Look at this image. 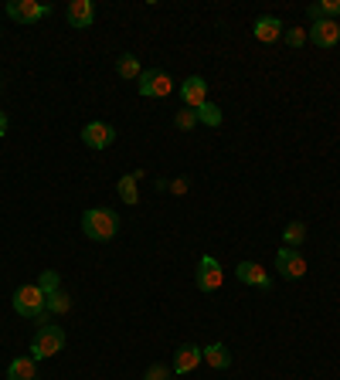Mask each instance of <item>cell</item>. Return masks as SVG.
<instances>
[{"mask_svg":"<svg viewBox=\"0 0 340 380\" xmlns=\"http://www.w3.org/2000/svg\"><path fill=\"white\" fill-rule=\"evenodd\" d=\"M303 241H306V225L303 221H289L283 231V245L286 248H299Z\"/></svg>","mask_w":340,"mask_h":380,"instance_id":"18","label":"cell"},{"mask_svg":"<svg viewBox=\"0 0 340 380\" xmlns=\"http://www.w3.org/2000/svg\"><path fill=\"white\" fill-rule=\"evenodd\" d=\"M221 119H225V115H221V109H218V106H214V102H204V106H198V123L201 126H221Z\"/></svg>","mask_w":340,"mask_h":380,"instance_id":"21","label":"cell"},{"mask_svg":"<svg viewBox=\"0 0 340 380\" xmlns=\"http://www.w3.org/2000/svg\"><path fill=\"white\" fill-rule=\"evenodd\" d=\"M283 38L289 48H303L306 44V28H289V31H283Z\"/></svg>","mask_w":340,"mask_h":380,"instance_id":"25","label":"cell"},{"mask_svg":"<svg viewBox=\"0 0 340 380\" xmlns=\"http://www.w3.org/2000/svg\"><path fill=\"white\" fill-rule=\"evenodd\" d=\"M82 231L92 241H113L119 235V217L109 207H89L82 214Z\"/></svg>","mask_w":340,"mask_h":380,"instance_id":"1","label":"cell"},{"mask_svg":"<svg viewBox=\"0 0 340 380\" xmlns=\"http://www.w3.org/2000/svg\"><path fill=\"white\" fill-rule=\"evenodd\" d=\"M310 41L316 48H334L340 41V21H313L310 24Z\"/></svg>","mask_w":340,"mask_h":380,"instance_id":"9","label":"cell"},{"mask_svg":"<svg viewBox=\"0 0 340 380\" xmlns=\"http://www.w3.org/2000/svg\"><path fill=\"white\" fill-rule=\"evenodd\" d=\"M136 92H140L143 99H167L170 92H174V78L160 68H146L136 78Z\"/></svg>","mask_w":340,"mask_h":380,"instance_id":"4","label":"cell"},{"mask_svg":"<svg viewBox=\"0 0 340 380\" xmlns=\"http://www.w3.org/2000/svg\"><path fill=\"white\" fill-rule=\"evenodd\" d=\"M276 268H279V275L283 279H289V282H296V279H303L306 275V258L299 255V248H279L276 252Z\"/></svg>","mask_w":340,"mask_h":380,"instance_id":"7","label":"cell"},{"mask_svg":"<svg viewBox=\"0 0 340 380\" xmlns=\"http://www.w3.org/2000/svg\"><path fill=\"white\" fill-rule=\"evenodd\" d=\"M38 289H41L44 296H48V292H58V289H61V279H58V272H41V279H38Z\"/></svg>","mask_w":340,"mask_h":380,"instance_id":"23","label":"cell"},{"mask_svg":"<svg viewBox=\"0 0 340 380\" xmlns=\"http://www.w3.org/2000/svg\"><path fill=\"white\" fill-rule=\"evenodd\" d=\"M65 17H69L71 28H79V31L92 28V21H96V4H92V0H71Z\"/></svg>","mask_w":340,"mask_h":380,"instance_id":"11","label":"cell"},{"mask_svg":"<svg viewBox=\"0 0 340 380\" xmlns=\"http://www.w3.org/2000/svg\"><path fill=\"white\" fill-rule=\"evenodd\" d=\"M61 350H65V329H61V326H51V323L38 326V333L31 339L34 360H48V356H55V353H61Z\"/></svg>","mask_w":340,"mask_h":380,"instance_id":"3","label":"cell"},{"mask_svg":"<svg viewBox=\"0 0 340 380\" xmlns=\"http://www.w3.org/2000/svg\"><path fill=\"white\" fill-rule=\"evenodd\" d=\"M201 360H204V350L187 343V346H181V350L174 353V374H191Z\"/></svg>","mask_w":340,"mask_h":380,"instance_id":"14","label":"cell"},{"mask_svg":"<svg viewBox=\"0 0 340 380\" xmlns=\"http://www.w3.org/2000/svg\"><path fill=\"white\" fill-rule=\"evenodd\" d=\"M71 309V299L58 289V292H48V312H55V316H61V312Z\"/></svg>","mask_w":340,"mask_h":380,"instance_id":"22","label":"cell"},{"mask_svg":"<svg viewBox=\"0 0 340 380\" xmlns=\"http://www.w3.org/2000/svg\"><path fill=\"white\" fill-rule=\"evenodd\" d=\"M252 34H255V41H262V44H272V41H279L283 38V21L279 17H259L252 24Z\"/></svg>","mask_w":340,"mask_h":380,"instance_id":"13","label":"cell"},{"mask_svg":"<svg viewBox=\"0 0 340 380\" xmlns=\"http://www.w3.org/2000/svg\"><path fill=\"white\" fill-rule=\"evenodd\" d=\"M7 126H11V123H7V113H0V136H7Z\"/></svg>","mask_w":340,"mask_h":380,"instance_id":"28","label":"cell"},{"mask_svg":"<svg viewBox=\"0 0 340 380\" xmlns=\"http://www.w3.org/2000/svg\"><path fill=\"white\" fill-rule=\"evenodd\" d=\"M116 71H119V78H140V61L136 55H119L116 58Z\"/></svg>","mask_w":340,"mask_h":380,"instance_id":"20","label":"cell"},{"mask_svg":"<svg viewBox=\"0 0 340 380\" xmlns=\"http://www.w3.org/2000/svg\"><path fill=\"white\" fill-rule=\"evenodd\" d=\"M170 194H174V197H184V194H187V180H184V177H177V180L170 183Z\"/></svg>","mask_w":340,"mask_h":380,"instance_id":"27","label":"cell"},{"mask_svg":"<svg viewBox=\"0 0 340 380\" xmlns=\"http://www.w3.org/2000/svg\"><path fill=\"white\" fill-rule=\"evenodd\" d=\"M119 200H123V204H129V207L140 200V190H136V177H133V173L119 177Z\"/></svg>","mask_w":340,"mask_h":380,"instance_id":"19","label":"cell"},{"mask_svg":"<svg viewBox=\"0 0 340 380\" xmlns=\"http://www.w3.org/2000/svg\"><path fill=\"white\" fill-rule=\"evenodd\" d=\"M181 99H184L187 109H198V106H204V102H208V82H204L201 75L184 78V85H181Z\"/></svg>","mask_w":340,"mask_h":380,"instance_id":"10","label":"cell"},{"mask_svg":"<svg viewBox=\"0 0 340 380\" xmlns=\"http://www.w3.org/2000/svg\"><path fill=\"white\" fill-rule=\"evenodd\" d=\"M194 282H198V292H218L221 282H225V268L218 265V258L204 255V258L198 262V275H194Z\"/></svg>","mask_w":340,"mask_h":380,"instance_id":"5","label":"cell"},{"mask_svg":"<svg viewBox=\"0 0 340 380\" xmlns=\"http://www.w3.org/2000/svg\"><path fill=\"white\" fill-rule=\"evenodd\" d=\"M14 312L17 316H28V319H38V323H48V296L38 289V282L31 285H21L14 292Z\"/></svg>","mask_w":340,"mask_h":380,"instance_id":"2","label":"cell"},{"mask_svg":"<svg viewBox=\"0 0 340 380\" xmlns=\"http://www.w3.org/2000/svg\"><path fill=\"white\" fill-rule=\"evenodd\" d=\"M116 140V129L109 123H85L82 126V143L89 150H109Z\"/></svg>","mask_w":340,"mask_h":380,"instance_id":"8","label":"cell"},{"mask_svg":"<svg viewBox=\"0 0 340 380\" xmlns=\"http://www.w3.org/2000/svg\"><path fill=\"white\" fill-rule=\"evenodd\" d=\"M310 21H337L340 17V0H324V4H310V11H306Z\"/></svg>","mask_w":340,"mask_h":380,"instance_id":"17","label":"cell"},{"mask_svg":"<svg viewBox=\"0 0 340 380\" xmlns=\"http://www.w3.org/2000/svg\"><path fill=\"white\" fill-rule=\"evenodd\" d=\"M146 380H170V366H164V364L150 366V370H146Z\"/></svg>","mask_w":340,"mask_h":380,"instance_id":"26","label":"cell"},{"mask_svg":"<svg viewBox=\"0 0 340 380\" xmlns=\"http://www.w3.org/2000/svg\"><path fill=\"white\" fill-rule=\"evenodd\" d=\"M174 123H177V129H184V133H187V129H194V126H198V109H181Z\"/></svg>","mask_w":340,"mask_h":380,"instance_id":"24","label":"cell"},{"mask_svg":"<svg viewBox=\"0 0 340 380\" xmlns=\"http://www.w3.org/2000/svg\"><path fill=\"white\" fill-rule=\"evenodd\" d=\"M7 380H38V360H34V356H17V360H11Z\"/></svg>","mask_w":340,"mask_h":380,"instance_id":"15","label":"cell"},{"mask_svg":"<svg viewBox=\"0 0 340 380\" xmlns=\"http://www.w3.org/2000/svg\"><path fill=\"white\" fill-rule=\"evenodd\" d=\"M48 14H51V4H34V0H11L7 4V17L17 24H34Z\"/></svg>","mask_w":340,"mask_h":380,"instance_id":"6","label":"cell"},{"mask_svg":"<svg viewBox=\"0 0 340 380\" xmlns=\"http://www.w3.org/2000/svg\"><path fill=\"white\" fill-rule=\"evenodd\" d=\"M235 275H239V282H245V285H255V289H262V292H269V289H272L269 272H266L262 265H255V262H241V265L235 268Z\"/></svg>","mask_w":340,"mask_h":380,"instance_id":"12","label":"cell"},{"mask_svg":"<svg viewBox=\"0 0 340 380\" xmlns=\"http://www.w3.org/2000/svg\"><path fill=\"white\" fill-rule=\"evenodd\" d=\"M204 364L214 366V370H225V366H231V353H228L225 343H211V346H204Z\"/></svg>","mask_w":340,"mask_h":380,"instance_id":"16","label":"cell"}]
</instances>
